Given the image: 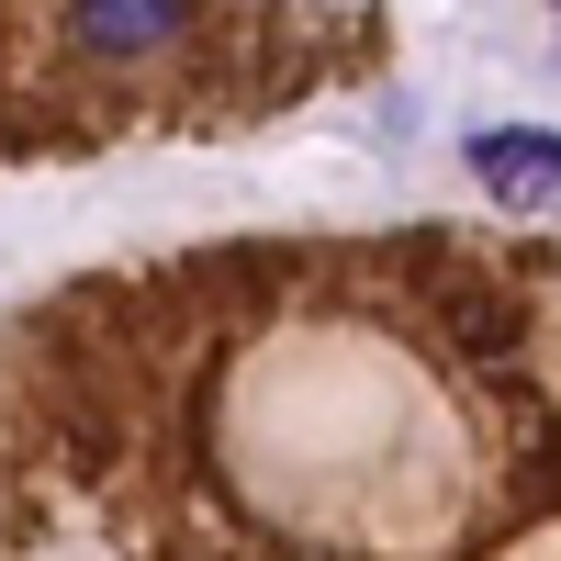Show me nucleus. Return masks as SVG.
<instances>
[{"label": "nucleus", "instance_id": "nucleus-1", "mask_svg": "<svg viewBox=\"0 0 561 561\" xmlns=\"http://www.w3.org/2000/svg\"><path fill=\"white\" fill-rule=\"evenodd\" d=\"M472 180H483L494 203H517V214H561V135H539V124L472 135Z\"/></svg>", "mask_w": 561, "mask_h": 561}, {"label": "nucleus", "instance_id": "nucleus-2", "mask_svg": "<svg viewBox=\"0 0 561 561\" xmlns=\"http://www.w3.org/2000/svg\"><path fill=\"white\" fill-rule=\"evenodd\" d=\"M192 23L180 0H68V34H79V57H102V68H135V57H158V45Z\"/></svg>", "mask_w": 561, "mask_h": 561}]
</instances>
